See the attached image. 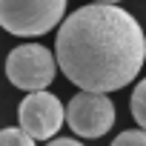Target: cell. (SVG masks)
<instances>
[{
    "label": "cell",
    "instance_id": "1",
    "mask_svg": "<svg viewBox=\"0 0 146 146\" xmlns=\"http://www.w3.org/2000/svg\"><path fill=\"white\" fill-rule=\"evenodd\" d=\"M54 54L78 89L106 95L137 78L146 60V35L117 3H89L60 23Z\"/></svg>",
    "mask_w": 146,
    "mask_h": 146
},
{
    "label": "cell",
    "instance_id": "2",
    "mask_svg": "<svg viewBox=\"0 0 146 146\" xmlns=\"http://www.w3.org/2000/svg\"><path fill=\"white\" fill-rule=\"evenodd\" d=\"M66 12V0H0V26L17 37L52 32Z\"/></svg>",
    "mask_w": 146,
    "mask_h": 146
},
{
    "label": "cell",
    "instance_id": "3",
    "mask_svg": "<svg viewBox=\"0 0 146 146\" xmlns=\"http://www.w3.org/2000/svg\"><path fill=\"white\" fill-rule=\"evenodd\" d=\"M57 54H52L40 43L15 46L6 57V78L12 86L23 92H43L57 75Z\"/></svg>",
    "mask_w": 146,
    "mask_h": 146
},
{
    "label": "cell",
    "instance_id": "4",
    "mask_svg": "<svg viewBox=\"0 0 146 146\" xmlns=\"http://www.w3.org/2000/svg\"><path fill=\"white\" fill-rule=\"evenodd\" d=\"M66 123L78 137L98 140L115 123V103L103 92H78L66 106Z\"/></svg>",
    "mask_w": 146,
    "mask_h": 146
},
{
    "label": "cell",
    "instance_id": "5",
    "mask_svg": "<svg viewBox=\"0 0 146 146\" xmlns=\"http://www.w3.org/2000/svg\"><path fill=\"white\" fill-rule=\"evenodd\" d=\"M17 120L35 140H49L66 123V106L49 92H29L17 106Z\"/></svg>",
    "mask_w": 146,
    "mask_h": 146
},
{
    "label": "cell",
    "instance_id": "6",
    "mask_svg": "<svg viewBox=\"0 0 146 146\" xmlns=\"http://www.w3.org/2000/svg\"><path fill=\"white\" fill-rule=\"evenodd\" d=\"M129 109H132V117L137 120V126L146 129V78L135 86L132 100H129Z\"/></svg>",
    "mask_w": 146,
    "mask_h": 146
},
{
    "label": "cell",
    "instance_id": "7",
    "mask_svg": "<svg viewBox=\"0 0 146 146\" xmlns=\"http://www.w3.org/2000/svg\"><path fill=\"white\" fill-rule=\"evenodd\" d=\"M0 146H35V137L23 129H0Z\"/></svg>",
    "mask_w": 146,
    "mask_h": 146
},
{
    "label": "cell",
    "instance_id": "8",
    "mask_svg": "<svg viewBox=\"0 0 146 146\" xmlns=\"http://www.w3.org/2000/svg\"><path fill=\"white\" fill-rule=\"evenodd\" d=\"M112 146H146V129H126L112 140Z\"/></svg>",
    "mask_w": 146,
    "mask_h": 146
},
{
    "label": "cell",
    "instance_id": "9",
    "mask_svg": "<svg viewBox=\"0 0 146 146\" xmlns=\"http://www.w3.org/2000/svg\"><path fill=\"white\" fill-rule=\"evenodd\" d=\"M46 146H83L80 140H75V137H52Z\"/></svg>",
    "mask_w": 146,
    "mask_h": 146
},
{
    "label": "cell",
    "instance_id": "10",
    "mask_svg": "<svg viewBox=\"0 0 146 146\" xmlns=\"http://www.w3.org/2000/svg\"><path fill=\"white\" fill-rule=\"evenodd\" d=\"M98 3H117V0H98Z\"/></svg>",
    "mask_w": 146,
    "mask_h": 146
}]
</instances>
